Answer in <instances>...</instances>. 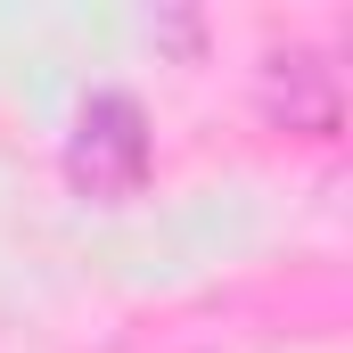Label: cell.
Returning <instances> with one entry per match:
<instances>
[{
    "instance_id": "obj_2",
    "label": "cell",
    "mask_w": 353,
    "mask_h": 353,
    "mask_svg": "<svg viewBox=\"0 0 353 353\" xmlns=\"http://www.w3.org/2000/svg\"><path fill=\"white\" fill-rule=\"evenodd\" d=\"M263 115L288 132H337V66L312 50H271L263 58Z\"/></svg>"
},
{
    "instance_id": "obj_1",
    "label": "cell",
    "mask_w": 353,
    "mask_h": 353,
    "mask_svg": "<svg viewBox=\"0 0 353 353\" xmlns=\"http://www.w3.org/2000/svg\"><path fill=\"white\" fill-rule=\"evenodd\" d=\"M66 173H74V189L107 197V205L148 181V115H140L123 90H99V99L83 107L74 148H66Z\"/></svg>"
}]
</instances>
